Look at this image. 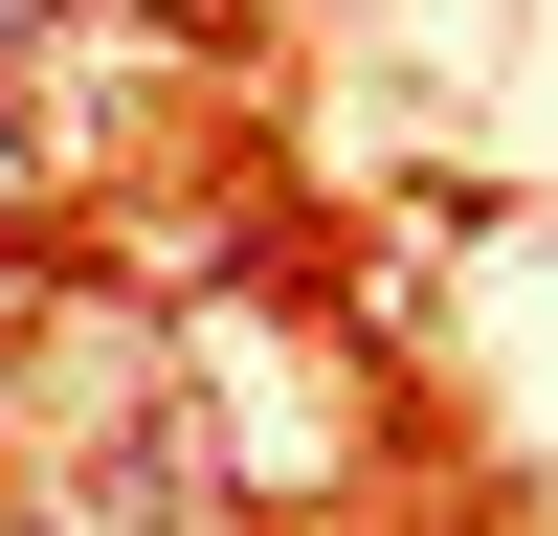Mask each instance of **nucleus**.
Wrapping results in <instances>:
<instances>
[{
  "label": "nucleus",
  "instance_id": "f257e3e1",
  "mask_svg": "<svg viewBox=\"0 0 558 536\" xmlns=\"http://www.w3.org/2000/svg\"><path fill=\"white\" fill-rule=\"evenodd\" d=\"M0 336H23V268H0Z\"/></svg>",
  "mask_w": 558,
  "mask_h": 536
}]
</instances>
